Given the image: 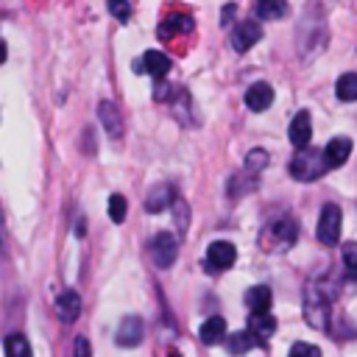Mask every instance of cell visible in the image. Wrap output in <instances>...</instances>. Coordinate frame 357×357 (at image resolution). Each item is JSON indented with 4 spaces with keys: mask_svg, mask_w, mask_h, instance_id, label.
<instances>
[{
    "mask_svg": "<svg viewBox=\"0 0 357 357\" xmlns=\"http://www.w3.org/2000/svg\"><path fill=\"white\" fill-rule=\"evenodd\" d=\"M301 307H304L307 326H312L318 332H329V326H332V293H326L321 282H307L304 284Z\"/></svg>",
    "mask_w": 357,
    "mask_h": 357,
    "instance_id": "cell-1",
    "label": "cell"
},
{
    "mask_svg": "<svg viewBox=\"0 0 357 357\" xmlns=\"http://www.w3.org/2000/svg\"><path fill=\"white\" fill-rule=\"evenodd\" d=\"M296 240H298V223H296V218H290V215H279V218L271 220V223L262 229V234H259L262 251H287Z\"/></svg>",
    "mask_w": 357,
    "mask_h": 357,
    "instance_id": "cell-2",
    "label": "cell"
},
{
    "mask_svg": "<svg viewBox=\"0 0 357 357\" xmlns=\"http://www.w3.org/2000/svg\"><path fill=\"white\" fill-rule=\"evenodd\" d=\"M326 45V17L321 14L318 22H310V11L304 8L301 20H298V53L304 61L315 59Z\"/></svg>",
    "mask_w": 357,
    "mask_h": 357,
    "instance_id": "cell-3",
    "label": "cell"
},
{
    "mask_svg": "<svg viewBox=\"0 0 357 357\" xmlns=\"http://www.w3.org/2000/svg\"><path fill=\"white\" fill-rule=\"evenodd\" d=\"M326 170H329V162H326L324 151H315V148H298V153L287 165V173L296 181H304V184L321 178Z\"/></svg>",
    "mask_w": 357,
    "mask_h": 357,
    "instance_id": "cell-4",
    "label": "cell"
},
{
    "mask_svg": "<svg viewBox=\"0 0 357 357\" xmlns=\"http://www.w3.org/2000/svg\"><path fill=\"white\" fill-rule=\"evenodd\" d=\"M340 226H343V212H340V206H337V204H324L321 218H318V229H315L318 240H321L324 245H335V243L340 240Z\"/></svg>",
    "mask_w": 357,
    "mask_h": 357,
    "instance_id": "cell-5",
    "label": "cell"
},
{
    "mask_svg": "<svg viewBox=\"0 0 357 357\" xmlns=\"http://www.w3.org/2000/svg\"><path fill=\"white\" fill-rule=\"evenodd\" d=\"M234 262H237V248H234L229 240H215V243H209L206 257H204V268H206L209 273H223V271H229Z\"/></svg>",
    "mask_w": 357,
    "mask_h": 357,
    "instance_id": "cell-6",
    "label": "cell"
},
{
    "mask_svg": "<svg viewBox=\"0 0 357 357\" xmlns=\"http://www.w3.org/2000/svg\"><path fill=\"white\" fill-rule=\"evenodd\" d=\"M148 248H151V259L156 262V268H170L178 257V240L170 231H156Z\"/></svg>",
    "mask_w": 357,
    "mask_h": 357,
    "instance_id": "cell-7",
    "label": "cell"
},
{
    "mask_svg": "<svg viewBox=\"0 0 357 357\" xmlns=\"http://www.w3.org/2000/svg\"><path fill=\"white\" fill-rule=\"evenodd\" d=\"M170 67H173V61H170L162 50H148V53H142L137 61H131V70H134L137 75L148 73V75H153V81H156V78H167Z\"/></svg>",
    "mask_w": 357,
    "mask_h": 357,
    "instance_id": "cell-8",
    "label": "cell"
},
{
    "mask_svg": "<svg viewBox=\"0 0 357 357\" xmlns=\"http://www.w3.org/2000/svg\"><path fill=\"white\" fill-rule=\"evenodd\" d=\"M259 39H262V25H257L254 20L234 22V28H231V47H234L237 53L251 50V47H254Z\"/></svg>",
    "mask_w": 357,
    "mask_h": 357,
    "instance_id": "cell-9",
    "label": "cell"
},
{
    "mask_svg": "<svg viewBox=\"0 0 357 357\" xmlns=\"http://www.w3.org/2000/svg\"><path fill=\"white\" fill-rule=\"evenodd\" d=\"M98 117H100V123H103V128H106V134H109L112 139H123L126 126H123V114H120L117 103L100 100V103H98Z\"/></svg>",
    "mask_w": 357,
    "mask_h": 357,
    "instance_id": "cell-10",
    "label": "cell"
},
{
    "mask_svg": "<svg viewBox=\"0 0 357 357\" xmlns=\"http://www.w3.org/2000/svg\"><path fill=\"white\" fill-rule=\"evenodd\" d=\"M287 139H290V145H296V148H307V145H310V139H312V120H310V112H307V109H301V112L290 120V126H287Z\"/></svg>",
    "mask_w": 357,
    "mask_h": 357,
    "instance_id": "cell-11",
    "label": "cell"
},
{
    "mask_svg": "<svg viewBox=\"0 0 357 357\" xmlns=\"http://www.w3.org/2000/svg\"><path fill=\"white\" fill-rule=\"evenodd\" d=\"M192 25H195V20H192L190 14H184V11H173V14H167V17L159 22L156 33H159V39H173L176 33H190Z\"/></svg>",
    "mask_w": 357,
    "mask_h": 357,
    "instance_id": "cell-12",
    "label": "cell"
},
{
    "mask_svg": "<svg viewBox=\"0 0 357 357\" xmlns=\"http://www.w3.org/2000/svg\"><path fill=\"white\" fill-rule=\"evenodd\" d=\"M243 100H245V106H248L251 112H265V109L273 103V86H271L268 81H254V84L245 89Z\"/></svg>",
    "mask_w": 357,
    "mask_h": 357,
    "instance_id": "cell-13",
    "label": "cell"
},
{
    "mask_svg": "<svg viewBox=\"0 0 357 357\" xmlns=\"http://www.w3.org/2000/svg\"><path fill=\"white\" fill-rule=\"evenodd\" d=\"M351 139L349 137H332L326 145H324V156H326V162H329V170L332 167H343L346 165V159L351 156Z\"/></svg>",
    "mask_w": 357,
    "mask_h": 357,
    "instance_id": "cell-14",
    "label": "cell"
},
{
    "mask_svg": "<svg viewBox=\"0 0 357 357\" xmlns=\"http://www.w3.org/2000/svg\"><path fill=\"white\" fill-rule=\"evenodd\" d=\"M145 335V324L139 315H126L117 326V343L120 346H137Z\"/></svg>",
    "mask_w": 357,
    "mask_h": 357,
    "instance_id": "cell-15",
    "label": "cell"
},
{
    "mask_svg": "<svg viewBox=\"0 0 357 357\" xmlns=\"http://www.w3.org/2000/svg\"><path fill=\"white\" fill-rule=\"evenodd\" d=\"M56 312H59V318H61L64 324H75L78 315H81V296H78L73 287H67V290L56 298Z\"/></svg>",
    "mask_w": 357,
    "mask_h": 357,
    "instance_id": "cell-16",
    "label": "cell"
},
{
    "mask_svg": "<svg viewBox=\"0 0 357 357\" xmlns=\"http://www.w3.org/2000/svg\"><path fill=\"white\" fill-rule=\"evenodd\" d=\"M248 329L254 332V337H257L259 346H268V337L276 332V318L271 315V310H265V312H251Z\"/></svg>",
    "mask_w": 357,
    "mask_h": 357,
    "instance_id": "cell-17",
    "label": "cell"
},
{
    "mask_svg": "<svg viewBox=\"0 0 357 357\" xmlns=\"http://www.w3.org/2000/svg\"><path fill=\"white\" fill-rule=\"evenodd\" d=\"M178 192L170 187V184H159V187H153L151 192H148V198H145V212H162V209H167L170 204H173V198H176Z\"/></svg>",
    "mask_w": 357,
    "mask_h": 357,
    "instance_id": "cell-18",
    "label": "cell"
},
{
    "mask_svg": "<svg viewBox=\"0 0 357 357\" xmlns=\"http://www.w3.org/2000/svg\"><path fill=\"white\" fill-rule=\"evenodd\" d=\"M198 337H201L206 346L220 343V340L226 337V321H223V315H209V318L198 326Z\"/></svg>",
    "mask_w": 357,
    "mask_h": 357,
    "instance_id": "cell-19",
    "label": "cell"
},
{
    "mask_svg": "<svg viewBox=\"0 0 357 357\" xmlns=\"http://www.w3.org/2000/svg\"><path fill=\"white\" fill-rule=\"evenodd\" d=\"M271 304H273V293L268 284H254L245 290V307L251 312H265V310H271Z\"/></svg>",
    "mask_w": 357,
    "mask_h": 357,
    "instance_id": "cell-20",
    "label": "cell"
},
{
    "mask_svg": "<svg viewBox=\"0 0 357 357\" xmlns=\"http://www.w3.org/2000/svg\"><path fill=\"white\" fill-rule=\"evenodd\" d=\"M254 11L259 20H282L287 14V0H257L254 3Z\"/></svg>",
    "mask_w": 357,
    "mask_h": 357,
    "instance_id": "cell-21",
    "label": "cell"
},
{
    "mask_svg": "<svg viewBox=\"0 0 357 357\" xmlns=\"http://www.w3.org/2000/svg\"><path fill=\"white\" fill-rule=\"evenodd\" d=\"M3 351H6L8 357H28V354H31V343H28V337H25L22 332H11V335H6V340H3Z\"/></svg>",
    "mask_w": 357,
    "mask_h": 357,
    "instance_id": "cell-22",
    "label": "cell"
},
{
    "mask_svg": "<svg viewBox=\"0 0 357 357\" xmlns=\"http://www.w3.org/2000/svg\"><path fill=\"white\" fill-rule=\"evenodd\" d=\"M254 343H257V337H254L251 329H245V332H231V335L226 337V346H229L231 354H245V351L254 349Z\"/></svg>",
    "mask_w": 357,
    "mask_h": 357,
    "instance_id": "cell-23",
    "label": "cell"
},
{
    "mask_svg": "<svg viewBox=\"0 0 357 357\" xmlns=\"http://www.w3.org/2000/svg\"><path fill=\"white\" fill-rule=\"evenodd\" d=\"M335 95L343 100V103H351L357 100V73H343L335 84Z\"/></svg>",
    "mask_w": 357,
    "mask_h": 357,
    "instance_id": "cell-24",
    "label": "cell"
},
{
    "mask_svg": "<svg viewBox=\"0 0 357 357\" xmlns=\"http://www.w3.org/2000/svg\"><path fill=\"white\" fill-rule=\"evenodd\" d=\"M170 209H173V223L178 229V237H184L187 234V226H190V206H187V201L181 195H176L173 204H170Z\"/></svg>",
    "mask_w": 357,
    "mask_h": 357,
    "instance_id": "cell-25",
    "label": "cell"
},
{
    "mask_svg": "<svg viewBox=\"0 0 357 357\" xmlns=\"http://www.w3.org/2000/svg\"><path fill=\"white\" fill-rule=\"evenodd\" d=\"M245 170H251V173H262L265 167H268V151H262V148H251L248 153H245V165H243Z\"/></svg>",
    "mask_w": 357,
    "mask_h": 357,
    "instance_id": "cell-26",
    "label": "cell"
},
{
    "mask_svg": "<svg viewBox=\"0 0 357 357\" xmlns=\"http://www.w3.org/2000/svg\"><path fill=\"white\" fill-rule=\"evenodd\" d=\"M126 212H128V204H126V198H123L120 192L109 195V218H112L114 223H123V220H126Z\"/></svg>",
    "mask_w": 357,
    "mask_h": 357,
    "instance_id": "cell-27",
    "label": "cell"
},
{
    "mask_svg": "<svg viewBox=\"0 0 357 357\" xmlns=\"http://www.w3.org/2000/svg\"><path fill=\"white\" fill-rule=\"evenodd\" d=\"M106 8L120 22H128V17H131V3L128 0H106Z\"/></svg>",
    "mask_w": 357,
    "mask_h": 357,
    "instance_id": "cell-28",
    "label": "cell"
},
{
    "mask_svg": "<svg viewBox=\"0 0 357 357\" xmlns=\"http://www.w3.org/2000/svg\"><path fill=\"white\" fill-rule=\"evenodd\" d=\"M173 95H176V86H173V84H167L165 78H156V84H153V100L165 103V100H170Z\"/></svg>",
    "mask_w": 357,
    "mask_h": 357,
    "instance_id": "cell-29",
    "label": "cell"
},
{
    "mask_svg": "<svg viewBox=\"0 0 357 357\" xmlns=\"http://www.w3.org/2000/svg\"><path fill=\"white\" fill-rule=\"evenodd\" d=\"M340 254H343V265H346L349 271H357V243H354V240L343 243Z\"/></svg>",
    "mask_w": 357,
    "mask_h": 357,
    "instance_id": "cell-30",
    "label": "cell"
},
{
    "mask_svg": "<svg viewBox=\"0 0 357 357\" xmlns=\"http://www.w3.org/2000/svg\"><path fill=\"white\" fill-rule=\"evenodd\" d=\"M290 354H293V357H296V354L318 357V354H321V349H318V346H312V343H293V346H290Z\"/></svg>",
    "mask_w": 357,
    "mask_h": 357,
    "instance_id": "cell-31",
    "label": "cell"
},
{
    "mask_svg": "<svg viewBox=\"0 0 357 357\" xmlns=\"http://www.w3.org/2000/svg\"><path fill=\"white\" fill-rule=\"evenodd\" d=\"M234 14H237V3H226V8L220 11V25H231Z\"/></svg>",
    "mask_w": 357,
    "mask_h": 357,
    "instance_id": "cell-32",
    "label": "cell"
},
{
    "mask_svg": "<svg viewBox=\"0 0 357 357\" xmlns=\"http://www.w3.org/2000/svg\"><path fill=\"white\" fill-rule=\"evenodd\" d=\"M92 349H89V343H86V337H75V354L78 357H86Z\"/></svg>",
    "mask_w": 357,
    "mask_h": 357,
    "instance_id": "cell-33",
    "label": "cell"
}]
</instances>
